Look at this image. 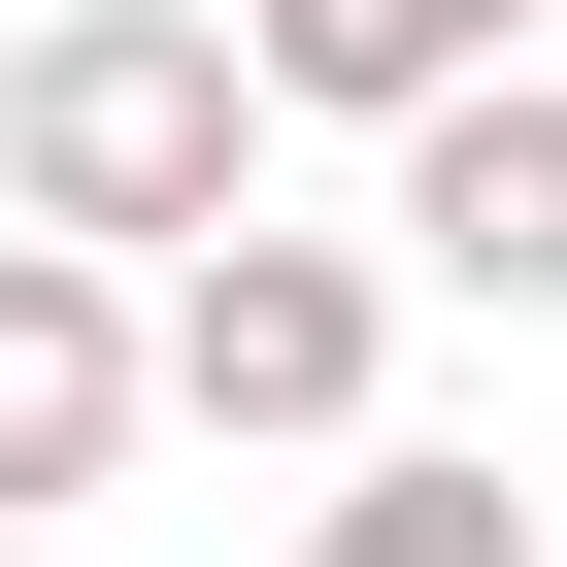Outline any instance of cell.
I'll list each match as a JSON object with an SVG mask.
<instances>
[{
	"label": "cell",
	"instance_id": "3",
	"mask_svg": "<svg viewBox=\"0 0 567 567\" xmlns=\"http://www.w3.org/2000/svg\"><path fill=\"white\" fill-rule=\"evenodd\" d=\"M401 267L434 301H567V68H467L401 134Z\"/></svg>",
	"mask_w": 567,
	"mask_h": 567
},
{
	"label": "cell",
	"instance_id": "6",
	"mask_svg": "<svg viewBox=\"0 0 567 567\" xmlns=\"http://www.w3.org/2000/svg\"><path fill=\"white\" fill-rule=\"evenodd\" d=\"M301 567H567L501 467H401V434H334V501H301Z\"/></svg>",
	"mask_w": 567,
	"mask_h": 567
},
{
	"label": "cell",
	"instance_id": "2",
	"mask_svg": "<svg viewBox=\"0 0 567 567\" xmlns=\"http://www.w3.org/2000/svg\"><path fill=\"white\" fill-rule=\"evenodd\" d=\"M134 368L200 401V434H368V368H401V267L368 234H167V301H134Z\"/></svg>",
	"mask_w": 567,
	"mask_h": 567
},
{
	"label": "cell",
	"instance_id": "5",
	"mask_svg": "<svg viewBox=\"0 0 567 567\" xmlns=\"http://www.w3.org/2000/svg\"><path fill=\"white\" fill-rule=\"evenodd\" d=\"M234 68H267V101H368V134H434L467 68H534V0H234Z\"/></svg>",
	"mask_w": 567,
	"mask_h": 567
},
{
	"label": "cell",
	"instance_id": "1",
	"mask_svg": "<svg viewBox=\"0 0 567 567\" xmlns=\"http://www.w3.org/2000/svg\"><path fill=\"white\" fill-rule=\"evenodd\" d=\"M234 167H267V68L200 34V0H68V34H0V234L167 267V234H234Z\"/></svg>",
	"mask_w": 567,
	"mask_h": 567
},
{
	"label": "cell",
	"instance_id": "4",
	"mask_svg": "<svg viewBox=\"0 0 567 567\" xmlns=\"http://www.w3.org/2000/svg\"><path fill=\"white\" fill-rule=\"evenodd\" d=\"M134 267H68V234H0V501H101L134 467Z\"/></svg>",
	"mask_w": 567,
	"mask_h": 567
}]
</instances>
